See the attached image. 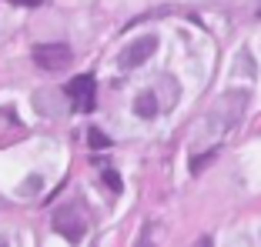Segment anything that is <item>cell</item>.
Returning a JSON list of instances; mask_svg holds the SVG:
<instances>
[{
  "mask_svg": "<svg viewBox=\"0 0 261 247\" xmlns=\"http://www.w3.org/2000/svg\"><path fill=\"white\" fill-rule=\"evenodd\" d=\"M50 224H54V231L61 234V237H67L70 244L84 240V234H87V221H84V214H81L77 207H61V210H54Z\"/></svg>",
  "mask_w": 261,
  "mask_h": 247,
  "instance_id": "6da1fadb",
  "label": "cell"
},
{
  "mask_svg": "<svg viewBox=\"0 0 261 247\" xmlns=\"http://www.w3.org/2000/svg\"><path fill=\"white\" fill-rule=\"evenodd\" d=\"M70 60H74V50H70L67 44H37L34 47V64H37L40 70H64L70 67Z\"/></svg>",
  "mask_w": 261,
  "mask_h": 247,
  "instance_id": "7a4b0ae2",
  "label": "cell"
},
{
  "mask_svg": "<svg viewBox=\"0 0 261 247\" xmlns=\"http://www.w3.org/2000/svg\"><path fill=\"white\" fill-rule=\"evenodd\" d=\"M154 50H158V37L147 34V37H138L130 47H124V54H121V60H117V64H121L124 70H134V67H141Z\"/></svg>",
  "mask_w": 261,
  "mask_h": 247,
  "instance_id": "3957f363",
  "label": "cell"
},
{
  "mask_svg": "<svg viewBox=\"0 0 261 247\" xmlns=\"http://www.w3.org/2000/svg\"><path fill=\"white\" fill-rule=\"evenodd\" d=\"M67 94H70V101H74L77 110H94V94H97V87H94V77H91V74L74 77L67 84Z\"/></svg>",
  "mask_w": 261,
  "mask_h": 247,
  "instance_id": "277c9868",
  "label": "cell"
},
{
  "mask_svg": "<svg viewBox=\"0 0 261 247\" xmlns=\"http://www.w3.org/2000/svg\"><path fill=\"white\" fill-rule=\"evenodd\" d=\"M134 114L138 117H154L158 114V97H154V94H141L138 101H134Z\"/></svg>",
  "mask_w": 261,
  "mask_h": 247,
  "instance_id": "5b68a950",
  "label": "cell"
},
{
  "mask_svg": "<svg viewBox=\"0 0 261 247\" xmlns=\"http://www.w3.org/2000/svg\"><path fill=\"white\" fill-rule=\"evenodd\" d=\"M215 157H218V147H211V150H207V154H201V157H194V161H191V174H201V170L215 161Z\"/></svg>",
  "mask_w": 261,
  "mask_h": 247,
  "instance_id": "8992f818",
  "label": "cell"
},
{
  "mask_svg": "<svg viewBox=\"0 0 261 247\" xmlns=\"http://www.w3.org/2000/svg\"><path fill=\"white\" fill-rule=\"evenodd\" d=\"M87 144H91L94 150H104V147H111V137H108V134H100L97 127H94V131L87 134Z\"/></svg>",
  "mask_w": 261,
  "mask_h": 247,
  "instance_id": "52a82bcc",
  "label": "cell"
},
{
  "mask_svg": "<svg viewBox=\"0 0 261 247\" xmlns=\"http://www.w3.org/2000/svg\"><path fill=\"white\" fill-rule=\"evenodd\" d=\"M104 184H108L111 187V191H121V177H117V174H114V170H104Z\"/></svg>",
  "mask_w": 261,
  "mask_h": 247,
  "instance_id": "ba28073f",
  "label": "cell"
},
{
  "mask_svg": "<svg viewBox=\"0 0 261 247\" xmlns=\"http://www.w3.org/2000/svg\"><path fill=\"white\" fill-rule=\"evenodd\" d=\"M258 17H261V7H258Z\"/></svg>",
  "mask_w": 261,
  "mask_h": 247,
  "instance_id": "9c48e42d",
  "label": "cell"
}]
</instances>
